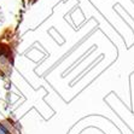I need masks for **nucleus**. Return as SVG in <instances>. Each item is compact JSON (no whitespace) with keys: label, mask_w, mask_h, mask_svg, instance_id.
<instances>
[{"label":"nucleus","mask_w":134,"mask_h":134,"mask_svg":"<svg viewBox=\"0 0 134 134\" xmlns=\"http://www.w3.org/2000/svg\"><path fill=\"white\" fill-rule=\"evenodd\" d=\"M0 134H7V133L5 132V129H3V128L0 127Z\"/></svg>","instance_id":"obj_1"}]
</instances>
